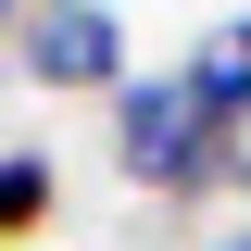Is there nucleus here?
Masks as SVG:
<instances>
[{
  "instance_id": "0eeeda50",
  "label": "nucleus",
  "mask_w": 251,
  "mask_h": 251,
  "mask_svg": "<svg viewBox=\"0 0 251 251\" xmlns=\"http://www.w3.org/2000/svg\"><path fill=\"white\" fill-rule=\"evenodd\" d=\"M226 38H239V50H251V13H239V25H226Z\"/></svg>"
},
{
  "instance_id": "f03ea898",
  "label": "nucleus",
  "mask_w": 251,
  "mask_h": 251,
  "mask_svg": "<svg viewBox=\"0 0 251 251\" xmlns=\"http://www.w3.org/2000/svg\"><path fill=\"white\" fill-rule=\"evenodd\" d=\"M13 75L50 88V100H75V88L113 100V88H126V13H113V0H25V25H13Z\"/></svg>"
},
{
  "instance_id": "f257e3e1",
  "label": "nucleus",
  "mask_w": 251,
  "mask_h": 251,
  "mask_svg": "<svg viewBox=\"0 0 251 251\" xmlns=\"http://www.w3.org/2000/svg\"><path fill=\"white\" fill-rule=\"evenodd\" d=\"M113 163L163 201H201V188H251V151L201 126L188 75H126L113 88Z\"/></svg>"
},
{
  "instance_id": "39448f33",
  "label": "nucleus",
  "mask_w": 251,
  "mask_h": 251,
  "mask_svg": "<svg viewBox=\"0 0 251 251\" xmlns=\"http://www.w3.org/2000/svg\"><path fill=\"white\" fill-rule=\"evenodd\" d=\"M13 25H25V0H0V50H13Z\"/></svg>"
},
{
  "instance_id": "20e7f679",
  "label": "nucleus",
  "mask_w": 251,
  "mask_h": 251,
  "mask_svg": "<svg viewBox=\"0 0 251 251\" xmlns=\"http://www.w3.org/2000/svg\"><path fill=\"white\" fill-rule=\"evenodd\" d=\"M50 201H63L50 151H0V251H25L38 226H50Z\"/></svg>"
},
{
  "instance_id": "7ed1b4c3",
  "label": "nucleus",
  "mask_w": 251,
  "mask_h": 251,
  "mask_svg": "<svg viewBox=\"0 0 251 251\" xmlns=\"http://www.w3.org/2000/svg\"><path fill=\"white\" fill-rule=\"evenodd\" d=\"M176 75H188V100H201V126L251 151V50H239V38H214V50H201V63H176Z\"/></svg>"
},
{
  "instance_id": "423d86ee",
  "label": "nucleus",
  "mask_w": 251,
  "mask_h": 251,
  "mask_svg": "<svg viewBox=\"0 0 251 251\" xmlns=\"http://www.w3.org/2000/svg\"><path fill=\"white\" fill-rule=\"evenodd\" d=\"M214 251H251V226H226V239H214Z\"/></svg>"
}]
</instances>
